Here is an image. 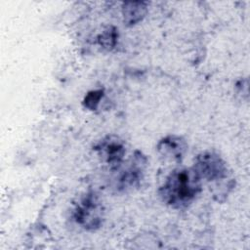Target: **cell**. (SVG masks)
Returning <instances> with one entry per match:
<instances>
[{"mask_svg":"<svg viewBox=\"0 0 250 250\" xmlns=\"http://www.w3.org/2000/svg\"><path fill=\"white\" fill-rule=\"evenodd\" d=\"M147 159L141 150H135L127 163L117 167V175L113 180V188L117 192H129L138 188L145 177Z\"/></svg>","mask_w":250,"mask_h":250,"instance_id":"2","label":"cell"},{"mask_svg":"<svg viewBox=\"0 0 250 250\" xmlns=\"http://www.w3.org/2000/svg\"><path fill=\"white\" fill-rule=\"evenodd\" d=\"M201 180L223 183L229 175V168L224 158L215 151L206 150L197 154L191 166Z\"/></svg>","mask_w":250,"mask_h":250,"instance_id":"4","label":"cell"},{"mask_svg":"<svg viewBox=\"0 0 250 250\" xmlns=\"http://www.w3.org/2000/svg\"><path fill=\"white\" fill-rule=\"evenodd\" d=\"M148 11V3L146 1L123 2L121 14L126 26H134L142 21Z\"/></svg>","mask_w":250,"mask_h":250,"instance_id":"7","label":"cell"},{"mask_svg":"<svg viewBox=\"0 0 250 250\" xmlns=\"http://www.w3.org/2000/svg\"><path fill=\"white\" fill-rule=\"evenodd\" d=\"M104 206L94 191L84 193L72 211L74 222L85 230L93 231L101 228L104 222Z\"/></svg>","mask_w":250,"mask_h":250,"instance_id":"3","label":"cell"},{"mask_svg":"<svg viewBox=\"0 0 250 250\" xmlns=\"http://www.w3.org/2000/svg\"><path fill=\"white\" fill-rule=\"evenodd\" d=\"M119 38L118 29L113 25H108L103 29V31L98 35V44L106 51H111L117 45Z\"/></svg>","mask_w":250,"mask_h":250,"instance_id":"8","label":"cell"},{"mask_svg":"<svg viewBox=\"0 0 250 250\" xmlns=\"http://www.w3.org/2000/svg\"><path fill=\"white\" fill-rule=\"evenodd\" d=\"M94 151L103 162L107 164L111 170H115L124 162L126 148L123 141L115 135H107L101 139L94 146Z\"/></svg>","mask_w":250,"mask_h":250,"instance_id":"5","label":"cell"},{"mask_svg":"<svg viewBox=\"0 0 250 250\" xmlns=\"http://www.w3.org/2000/svg\"><path fill=\"white\" fill-rule=\"evenodd\" d=\"M202 190V180L192 167L174 169L158 188L161 201L173 209L188 208Z\"/></svg>","mask_w":250,"mask_h":250,"instance_id":"1","label":"cell"},{"mask_svg":"<svg viewBox=\"0 0 250 250\" xmlns=\"http://www.w3.org/2000/svg\"><path fill=\"white\" fill-rule=\"evenodd\" d=\"M104 96V89H96V90H91L87 92V94L84 96L82 104L85 108L89 110H97L102 99Z\"/></svg>","mask_w":250,"mask_h":250,"instance_id":"9","label":"cell"},{"mask_svg":"<svg viewBox=\"0 0 250 250\" xmlns=\"http://www.w3.org/2000/svg\"><path fill=\"white\" fill-rule=\"evenodd\" d=\"M156 150L165 160L181 162L188 151V143L182 136L168 135L159 140Z\"/></svg>","mask_w":250,"mask_h":250,"instance_id":"6","label":"cell"}]
</instances>
